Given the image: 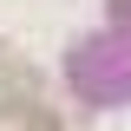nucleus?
Instances as JSON below:
<instances>
[{
    "instance_id": "obj_1",
    "label": "nucleus",
    "mask_w": 131,
    "mask_h": 131,
    "mask_svg": "<svg viewBox=\"0 0 131 131\" xmlns=\"http://www.w3.org/2000/svg\"><path fill=\"white\" fill-rule=\"evenodd\" d=\"M0 66H7V59H0Z\"/></svg>"
}]
</instances>
